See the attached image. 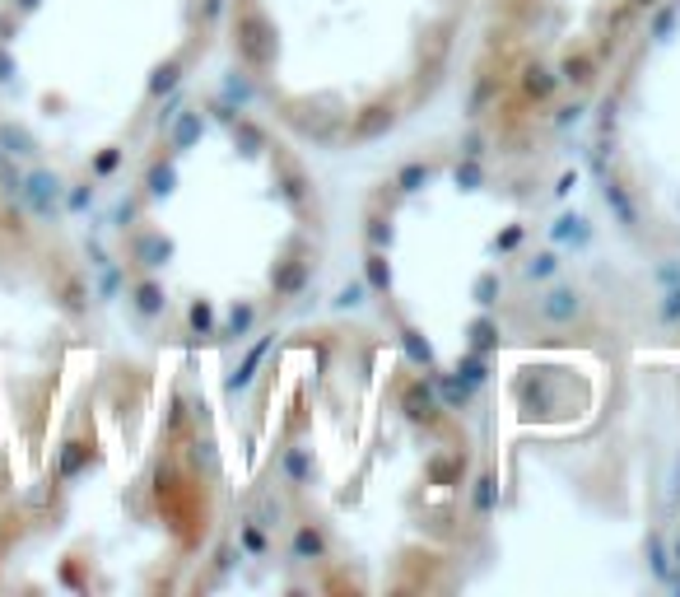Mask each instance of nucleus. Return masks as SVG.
<instances>
[{
  "instance_id": "1",
  "label": "nucleus",
  "mask_w": 680,
  "mask_h": 597,
  "mask_svg": "<svg viewBox=\"0 0 680 597\" xmlns=\"http://www.w3.org/2000/svg\"><path fill=\"white\" fill-rule=\"evenodd\" d=\"M238 56L247 61V66H271L275 61V29L266 24V14L242 10V19H238Z\"/></svg>"
},
{
  "instance_id": "2",
  "label": "nucleus",
  "mask_w": 680,
  "mask_h": 597,
  "mask_svg": "<svg viewBox=\"0 0 680 597\" xmlns=\"http://www.w3.org/2000/svg\"><path fill=\"white\" fill-rule=\"evenodd\" d=\"M401 410H406V416L415 420V425H434V420H438V410H443V406H438V387L429 383V378L410 383L406 393H401Z\"/></svg>"
},
{
  "instance_id": "3",
  "label": "nucleus",
  "mask_w": 680,
  "mask_h": 597,
  "mask_svg": "<svg viewBox=\"0 0 680 597\" xmlns=\"http://www.w3.org/2000/svg\"><path fill=\"white\" fill-rule=\"evenodd\" d=\"M391 127H397V112H391L387 103H368V108L355 117L349 136H355V140H378V136H387Z\"/></svg>"
},
{
  "instance_id": "4",
  "label": "nucleus",
  "mask_w": 680,
  "mask_h": 597,
  "mask_svg": "<svg viewBox=\"0 0 680 597\" xmlns=\"http://www.w3.org/2000/svg\"><path fill=\"white\" fill-rule=\"evenodd\" d=\"M578 290H573V285H554V290L541 299V318L545 322H573L578 318Z\"/></svg>"
},
{
  "instance_id": "5",
  "label": "nucleus",
  "mask_w": 680,
  "mask_h": 597,
  "mask_svg": "<svg viewBox=\"0 0 680 597\" xmlns=\"http://www.w3.org/2000/svg\"><path fill=\"white\" fill-rule=\"evenodd\" d=\"M271 285H275V294L294 299V294L303 290V285H307V261H299V257H290V261H275Z\"/></svg>"
},
{
  "instance_id": "6",
  "label": "nucleus",
  "mask_w": 680,
  "mask_h": 597,
  "mask_svg": "<svg viewBox=\"0 0 680 597\" xmlns=\"http://www.w3.org/2000/svg\"><path fill=\"white\" fill-rule=\"evenodd\" d=\"M266 350H271V336H261V341H257L252 350H247V360H242V364L233 369V374H229V393H242V387H247V383H252V374H257V364L266 360Z\"/></svg>"
},
{
  "instance_id": "7",
  "label": "nucleus",
  "mask_w": 680,
  "mask_h": 597,
  "mask_svg": "<svg viewBox=\"0 0 680 597\" xmlns=\"http://www.w3.org/2000/svg\"><path fill=\"white\" fill-rule=\"evenodd\" d=\"M554 85H560V75H550L545 66H527V70H522V94L536 98V103H545V98L554 94Z\"/></svg>"
},
{
  "instance_id": "8",
  "label": "nucleus",
  "mask_w": 680,
  "mask_h": 597,
  "mask_svg": "<svg viewBox=\"0 0 680 597\" xmlns=\"http://www.w3.org/2000/svg\"><path fill=\"white\" fill-rule=\"evenodd\" d=\"M602 192H606V205H610V215H615V220H620V224H625V229H634V224H638V211H634V201H629V192L620 187V182H610V178H606V187H602Z\"/></svg>"
},
{
  "instance_id": "9",
  "label": "nucleus",
  "mask_w": 680,
  "mask_h": 597,
  "mask_svg": "<svg viewBox=\"0 0 680 597\" xmlns=\"http://www.w3.org/2000/svg\"><path fill=\"white\" fill-rule=\"evenodd\" d=\"M322 555H326L322 532H317L313 523H303V527L294 532V560H322Z\"/></svg>"
},
{
  "instance_id": "10",
  "label": "nucleus",
  "mask_w": 680,
  "mask_h": 597,
  "mask_svg": "<svg viewBox=\"0 0 680 597\" xmlns=\"http://www.w3.org/2000/svg\"><path fill=\"white\" fill-rule=\"evenodd\" d=\"M364 276H368V290H391V266H387V253L382 248H368Z\"/></svg>"
},
{
  "instance_id": "11",
  "label": "nucleus",
  "mask_w": 680,
  "mask_h": 597,
  "mask_svg": "<svg viewBox=\"0 0 680 597\" xmlns=\"http://www.w3.org/2000/svg\"><path fill=\"white\" fill-rule=\"evenodd\" d=\"M429 383H434V387H438V393H443V402H447L452 410H462V406L471 402V383H462L457 374H452V378H447V374H434V378H429Z\"/></svg>"
},
{
  "instance_id": "12",
  "label": "nucleus",
  "mask_w": 680,
  "mask_h": 597,
  "mask_svg": "<svg viewBox=\"0 0 680 597\" xmlns=\"http://www.w3.org/2000/svg\"><path fill=\"white\" fill-rule=\"evenodd\" d=\"M401 350H406V355L415 360L420 369H434V345H429V341L415 332V327H406V332H401Z\"/></svg>"
},
{
  "instance_id": "13",
  "label": "nucleus",
  "mask_w": 680,
  "mask_h": 597,
  "mask_svg": "<svg viewBox=\"0 0 680 597\" xmlns=\"http://www.w3.org/2000/svg\"><path fill=\"white\" fill-rule=\"evenodd\" d=\"M201 131H205L201 112H182V117H177V127H173V150H187V145H196V140H201Z\"/></svg>"
},
{
  "instance_id": "14",
  "label": "nucleus",
  "mask_w": 680,
  "mask_h": 597,
  "mask_svg": "<svg viewBox=\"0 0 680 597\" xmlns=\"http://www.w3.org/2000/svg\"><path fill=\"white\" fill-rule=\"evenodd\" d=\"M233 140H238L242 154H261L266 150V131L252 127V121H242V117H233Z\"/></svg>"
},
{
  "instance_id": "15",
  "label": "nucleus",
  "mask_w": 680,
  "mask_h": 597,
  "mask_svg": "<svg viewBox=\"0 0 680 597\" xmlns=\"http://www.w3.org/2000/svg\"><path fill=\"white\" fill-rule=\"evenodd\" d=\"M550 234H554V243H587V220L583 215H560Z\"/></svg>"
},
{
  "instance_id": "16",
  "label": "nucleus",
  "mask_w": 680,
  "mask_h": 597,
  "mask_svg": "<svg viewBox=\"0 0 680 597\" xmlns=\"http://www.w3.org/2000/svg\"><path fill=\"white\" fill-rule=\"evenodd\" d=\"M29 201L37 205V211H52V201H56V178L52 173H37V178H29Z\"/></svg>"
},
{
  "instance_id": "17",
  "label": "nucleus",
  "mask_w": 680,
  "mask_h": 597,
  "mask_svg": "<svg viewBox=\"0 0 680 597\" xmlns=\"http://www.w3.org/2000/svg\"><path fill=\"white\" fill-rule=\"evenodd\" d=\"M457 378H462V383H471V387H480V383L489 378V364H485V355H480V350H471V355H462V360H457Z\"/></svg>"
},
{
  "instance_id": "18",
  "label": "nucleus",
  "mask_w": 680,
  "mask_h": 597,
  "mask_svg": "<svg viewBox=\"0 0 680 597\" xmlns=\"http://www.w3.org/2000/svg\"><path fill=\"white\" fill-rule=\"evenodd\" d=\"M466 336H471V350H480V355H485V350L499 345V327H494L489 318H476V322L466 327Z\"/></svg>"
},
{
  "instance_id": "19",
  "label": "nucleus",
  "mask_w": 680,
  "mask_h": 597,
  "mask_svg": "<svg viewBox=\"0 0 680 597\" xmlns=\"http://www.w3.org/2000/svg\"><path fill=\"white\" fill-rule=\"evenodd\" d=\"M168 257H173V243L168 238H159V234L140 238V261H145V266H163Z\"/></svg>"
},
{
  "instance_id": "20",
  "label": "nucleus",
  "mask_w": 680,
  "mask_h": 597,
  "mask_svg": "<svg viewBox=\"0 0 680 597\" xmlns=\"http://www.w3.org/2000/svg\"><path fill=\"white\" fill-rule=\"evenodd\" d=\"M429 178H434V169H429V163H406V169L397 173V187H401V192H420Z\"/></svg>"
},
{
  "instance_id": "21",
  "label": "nucleus",
  "mask_w": 680,
  "mask_h": 597,
  "mask_svg": "<svg viewBox=\"0 0 680 597\" xmlns=\"http://www.w3.org/2000/svg\"><path fill=\"white\" fill-rule=\"evenodd\" d=\"M280 196L290 201V205H303V196H307V182H303V173H299V169H284V178H280Z\"/></svg>"
},
{
  "instance_id": "22",
  "label": "nucleus",
  "mask_w": 680,
  "mask_h": 597,
  "mask_svg": "<svg viewBox=\"0 0 680 597\" xmlns=\"http://www.w3.org/2000/svg\"><path fill=\"white\" fill-rule=\"evenodd\" d=\"M452 182H457L462 192H476L480 182H485V173H480V163H476V159H462V163H457V173H452Z\"/></svg>"
},
{
  "instance_id": "23",
  "label": "nucleus",
  "mask_w": 680,
  "mask_h": 597,
  "mask_svg": "<svg viewBox=\"0 0 680 597\" xmlns=\"http://www.w3.org/2000/svg\"><path fill=\"white\" fill-rule=\"evenodd\" d=\"M368 248H391V220H382V215H368Z\"/></svg>"
},
{
  "instance_id": "24",
  "label": "nucleus",
  "mask_w": 680,
  "mask_h": 597,
  "mask_svg": "<svg viewBox=\"0 0 680 597\" xmlns=\"http://www.w3.org/2000/svg\"><path fill=\"white\" fill-rule=\"evenodd\" d=\"M173 182H177L173 163H154V169H150V192H154V196H168Z\"/></svg>"
},
{
  "instance_id": "25",
  "label": "nucleus",
  "mask_w": 680,
  "mask_h": 597,
  "mask_svg": "<svg viewBox=\"0 0 680 597\" xmlns=\"http://www.w3.org/2000/svg\"><path fill=\"white\" fill-rule=\"evenodd\" d=\"M177 75H182V66H177V61H168V66H159V70H154V79H150V94H168V89H177Z\"/></svg>"
},
{
  "instance_id": "26",
  "label": "nucleus",
  "mask_w": 680,
  "mask_h": 597,
  "mask_svg": "<svg viewBox=\"0 0 680 597\" xmlns=\"http://www.w3.org/2000/svg\"><path fill=\"white\" fill-rule=\"evenodd\" d=\"M554 266H560V261H554V253H536V257L522 266V276H527V280H545V276H554Z\"/></svg>"
},
{
  "instance_id": "27",
  "label": "nucleus",
  "mask_w": 680,
  "mask_h": 597,
  "mask_svg": "<svg viewBox=\"0 0 680 597\" xmlns=\"http://www.w3.org/2000/svg\"><path fill=\"white\" fill-rule=\"evenodd\" d=\"M252 322H257V308H252V303H238L233 318H229V327H224V336H242Z\"/></svg>"
},
{
  "instance_id": "28",
  "label": "nucleus",
  "mask_w": 680,
  "mask_h": 597,
  "mask_svg": "<svg viewBox=\"0 0 680 597\" xmlns=\"http://www.w3.org/2000/svg\"><path fill=\"white\" fill-rule=\"evenodd\" d=\"M560 75L573 79V85H587V79H592V61L587 56H569L564 66H560Z\"/></svg>"
},
{
  "instance_id": "29",
  "label": "nucleus",
  "mask_w": 680,
  "mask_h": 597,
  "mask_svg": "<svg viewBox=\"0 0 680 597\" xmlns=\"http://www.w3.org/2000/svg\"><path fill=\"white\" fill-rule=\"evenodd\" d=\"M489 98H494V79H489V75H480V85H476V94H471V103H466V117H480Z\"/></svg>"
},
{
  "instance_id": "30",
  "label": "nucleus",
  "mask_w": 680,
  "mask_h": 597,
  "mask_svg": "<svg viewBox=\"0 0 680 597\" xmlns=\"http://www.w3.org/2000/svg\"><path fill=\"white\" fill-rule=\"evenodd\" d=\"M135 308H140V313H159V308H163V290H159V285H140V290H135Z\"/></svg>"
},
{
  "instance_id": "31",
  "label": "nucleus",
  "mask_w": 680,
  "mask_h": 597,
  "mask_svg": "<svg viewBox=\"0 0 680 597\" xmlns=\"http://www.w3.org/2000/svg\"><path fill=\"white\" fill-rule=\"evenodd\" d=\"M284 471H290V477L303 485L307 471H313V467H307V452H303V448H290V452H284Z\"/></svg>"
},
{
  "instance_id": "32",
  "label": "nucleus",
  "mask_w": 680,
  "mask_h": 597,
  "mask_svg": "<svg viewBox=\"0 0 680 597\" xmlns=\"http://www.w3.org/2000/svg\"><path fill=\"white\" fill-rule=\"evenodd\" d=\"M364 290H368L364 280H349L345 290H340V294L332 299V308H359V303H364Z\"/></svg>"
},
{
  "instance_id": "33",
  "label": "nucleus",
  "mask_w": 680,
  "mask_h": 597,
  "mask_svg": "<svg viewBox=\"0 0 680 597\" xmlns=\"http://www.w3.org/2000/svg\"><path fill=\"white\" fill-rule=\"evenodd\" d=\"M429 471H434V481H438V485H447V481L462 471V458H434V462H429Z\"/></svg>"
},
{
  "instance_id": "34",
  "label": "nucleus",
  "mask_w": 680,
  "mask_h": 597,
  "mask_svg": "<svg viewBox=\"0 0 680 597\" xmlns=\"http://www.w3.org/2000/svg\"><path fill=\"white\" fill-rule=\"evenodd\" d=\"M494 299H499V276H489V271H485V276L476 280V303H480V308H489Z\"/></svg>"
},
{
  "instance_id": "35",
  "label": "nucleus",
  "mask_w": 680,
  "mask_h": 597,
  "mask_svg": "<svg viewBox=\"0 0 680 597\" xmlns=\"http://www.w3.org/2000/svg\"><path fill=\"white\" fill-rule=\"evenodd\" d=\"M657 318H662V322H680V285H671V290L662 294V308H657Z\"/></svg>"
},
{
  "instance_id": "36",
  "label": "nucleus",
  "mask_w": 680,
  "mask_h": 597,
  "mask_svg": "<svg viewBox=\"0 0 680 597\" xmlns=\"http://www.w3.org/2000/svg\"><path fill=\"white\" fill-rule=\"evenodd\" d=\"M648 555H652L657 579H667V574H671V560H667V546H662V537H652V542H648Z\"/></svg>"
},
{
  "instance_id": "37",
  "label": "nucleus",
  "mask_w": 680,
  "mask_h": 597,
  "mask_svg": "<svg viewBox=\"0 0 680 597\" xmlns=\"http://www.w3.org/2000/svg\"><path fill=\"white\" fill-rule=\"evenodd\" d=\"M0 140H5V145H14L10 154H29V150H33V140H29L24 131H14V127H0Z\"/></svg>"
},
{
  "instance_id": "38",
  "label": "nucleus",
  "mask_w": 680,
  "mask_h": 597,
  "mask_svg": "<svg viewBox=\"0 0 680 597\" xmlns=\"http://www.w3.org/2000/svg\"><path fill=\"white\" fill-rule=\"evenodd\" d=\"M671 29H676V5H671V10H662V14L652 19V37H657V43H667V37H671Z\"/></svg>"
},
{
  "instance_id": "39",
  "label": "nucleus",
  "mask_w": 680,
  "mask_h": 597,
  "mask_svg": "<svg viewBox=\"0 0 680 597\" xmlns=\"http://www.w3.org/2000/svg\"><path fill=\"white\" fill-rule=\"evenodd\" d=\"M489 509H494V481L480 477L476 481V513H489Z\"/></svg>"
},
{
  "instance_id": "40",
  "label": "nucleus",
  "mask_w": 680,
  "mask_h": 597,
  "mask_svg": "<svg viewBox=\"0 0 680 597\" xmlns=\"http://www.w3.org/2000/svg\"><path fill=\"white\" fill-rule=\"evenodd\" d=\"M79 462H85V444H70V448H66V458H61V471H66V477H75Z\"/></svg>"
},
{
  "instance_id": "41",
  "label": "nucleus",
  "mask_w": 680,
  "mask_h": 597,
  "mask_svg": "<svg viewBox=\"0 0 680 597\" xmlns=\"http://www.w3.org/2000/svg\"><path fill=\"white\" fill-rule=\"evenodd\" d=\"M210 322H215L210 303H192V327H196V332H210Z\"/></svg>"
},
{
  "instance_id": "42",
  "label": "nucleus",
  "mask_w": 680,
  "mask_h": 597,
  "mask_svg": "<svg viewBox=\"0 0 680 597\" xmlns=\"http://www.w3.org/2000/svg\"><path fill=\"white\" fill-rule=\"evenodd\" d=\"M462 154H466V159H480V154H485V136L471 131V136L462 140Z\"/></svg>"
},
{
  "instance_id": "43",
  "label": "nucleus",
  "mask_w": 680,
  "mask_h": 597,
  "mask_svg": "<svg viewBox=\"0 0 680 597\" xmlns=\"http://www.w3.org/2000/svg\"><path fill=\"white\" fill-rule=\"evenodd\" d=\"M117 163H121V150H102V154L94 159V169H98V173H112Z\"/></svg>"
},
{
  "instance_id": "44",
  "label": "nucleus",
  "mask_w": 680,
  "mask_h": 597,
  "mask_svg": "<svg viewBox=\"0 0 680 597\" xmlns=\"http://www.w3.org/2000/svg\"><path fill=\"white\" fill-rule=\"evenodd\" d=\"M242 546L261 555V551H266V537H261V527H242Z\"/></svg>"
},
{
  "instance_id": "45",
  "label": "nucleus",
  "mask_w": 680,
  "mask_h": 597,
  "mask_svg": "<svg viewBox=\"0 0 680 597\" xmlns=\"http://www.w3.org/2000/svg\"><path fill=\"white\" fill-rule=\"evenodd\" d=\"M229 98H238V103H247V98H252V85H247V79H242V75H233V79H229Z\"/></svg>"
},
{
  "instance_id": "46",
  "label": "nucleus",
  "mask_w": 680,
  "mask_h": 597,
  "mask_svg": "<svg viewBox=\"0 0 680 597\" xmlns=\"http://www.w3.org/2000/svg\"><path fill=\"white\" fill-rule=\"evenodd\" d=\"M518 243H522V229L512 224V229H504V234H499V253H512Z\"/></svg>"
},
{
  "instance_id": "47",
  "label": "nucleus",
  "mask_w": 680,
  "mask_h": 597,
  "mask_svg": "<svg viewBox=\"0 0 680 597\" xmlns=\"http://www.w3.org/2000/svg\"><path fill=\"white\" fill-rule=\"evenodd\" d=\"M578 117H583V108H578V103H573V108H564V112H560V127H573V121H578Z\"/></svg>"
},
{
  "instance_id": "48",
  "label": "nucleus",
  "mask_w": 680,
  "mask_h": 597,
  "mask_svg": "<svg viewBox=\"0 0 680 597\" xmlns=\"http://www.w3.org/2000/svg\"><path fill=\"white\" fill-rule=\"evenodd\" d=\"M573 187H578V178H573V173H564V178H560V187H554V192H560V196H569Z\"/></svg>"
},
{
  "instance_id": "49",
  "label": "nucleus",
  "mask_w": 680,
  "mask_h": 597,
  "mask_svg": "<svg viewBox=\"0 0 680 597\" xmlns=\"http://www.w3.org/2000/svg\"><path fill=\"white\" fill-rule=\"evenodd\" d=\"M219 10H224V0H205V19H219Z\"/></svg>"
},
{
  "instance_id": "50",
  "label": "nucleus",
  "mask_w": 680,
  "mask_h": 597,
  "mask_svg": "<svg viewBox=\"0 0 680 597\" xmlns=\"http://www.w3.org/2000/svg\"><path fill=\"white\" fill-rule=\"evenodd\" d=\"M5 75H10V56H5V52H0V79H5Z\"/></svg>"
},
{
  "instance_id": "51",
  "label": "nucleus",
  "mask_w": 680,
  "mask_h": 597,
  "mask_svg": "<svg viewBox=\"0 0 680 597\" xmlns=\"http://www.w3.org/2000/svg\"><path fill=\"white\" fill-rule=\"evenodd\" d=\"M629 5H638V10H652V5H657V0H629Z\"/></svg>"
},
{
  "instance_id": "52",
  "label": "nucleus",
  "mask_w": 680,
  "mask_h": 597,
  "mask_svg": "<svg viewBox=\"0 0 680 597\" xmlns=\"http://www.w3.org/2000/svg\"><path fill=\"white\" fill-rule=\"evenodd\" d=\"M19 5H37V0H19Z\"/></svg>"
}]
</instances>
